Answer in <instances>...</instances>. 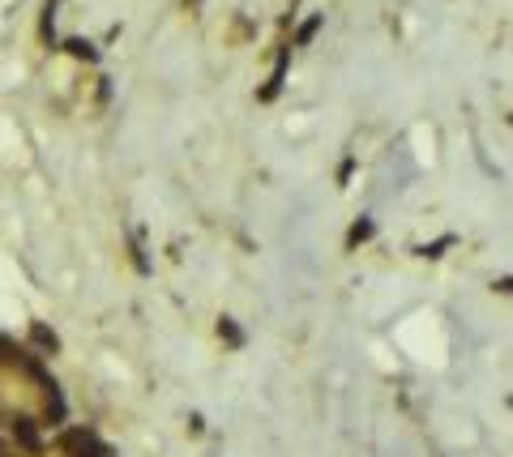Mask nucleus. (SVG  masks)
<instances>
[{"mask_svg": "<svg viewBox=\"0 0 513 457\" xmlns=\"http://www.w3.org/2000/svg\"><path fill=\"white\" fill-rule=\"evenodd\" d=\"M30 334H34V342H39V346H43V351H56V346H60V342H56V334H51V329H47V325H34V329H30Z\"/></svg>", "mask_w": 513, "mask_h": 457, "instance_id": "f03ea898", "label": "nucleus"}, {"mask_svg": "<svg viewBox=\"0 0 513 457\" xmlns=\"http://www.w3.org/2000/svg\"><path fill=\"white\" fill-rule=\"evenodd\" d=\"M77 453H81V457H111L107 449H103V445H98V441H94V432H90V436L77 445Z\"/></svg>", "mask_w": 513, "mask_h": 457, "instance_id": "7ed1b4c3", "label": "nucleus"}, {"mask_svg": "<svg viewBox=\"0 0 513 457\" xmlns=\"http://www.w3.org/2000/svg\"><path fill=\"white\" fill-rule=\"evenodd\" d=\"M13 436H17V441H21V449H30V453H39V449H43V445H39V432H34V423H30V419H17V423H13Z\"/></svg>", "mask_w": 513, "mask_h": 457, "instance_id": "f257e3e1", "label": "nucleus"}, {"mask_svg": "<svg viewBox=\"0 0 513 457\" xmlns=\"http://www.w3.org/2000/svg\"><path fill=\"white\" fill-rule=\"evenodd\" d=\"M368 231H372L368 222H360V227H351V244H360V240H368Z\"/></svg>", "mask_w": 513, "mask_h": 457, "instance_id": "0eeeda50", "label": "nucleus"}, {"mask_svg": "<svg viewBox=\"0 0 513 457\" xmlns=\"http://www.w3.org/2000/svg\"><path fill=\"white\" fill-rule=\"evenodd\" d=\"M64 47H68V51H73L77 60H94V47H90V43H81V38H68Z\"/></svg>", "mask_w": 513, "mask_h": 457, "instance_id": "20e7f679", "label": "nucleus"}, {"mask_svg": "<svg viewBox=\"0 0 513 457\" xmlns=\"http://www.w3.org/2000/svg\"><path fill=\"white\" fill-rule=\"evenodd\" d=\"M317 26H321V17H313V21H308V26H304V30H300V43H308V38H313V34H317Z\"/></svg>", "mask_w": 513, "mask_h": 457, "instance_id": "423d86ee", "label": "nucleus"}, {"mask_svg": "<svg viewBox=\"0 0 513 457\" xmlns=\"http://www.w3.org/2000/svg\"><path fill=\"white\" fill-rule=\"evenodd\" d=\"M218 334H227V342H235V346H240V329H235L231 321H223V325H218Z\"/></svg>", "mask_w": 513, "mask_h": 457, "instance_id": "39448f33", "label": "nucleus"}, {"mask_svg": "<svg viewBox=\"0 0 513 457\" xmlns=\"http://www.w3.org/2000/svg\"><path fill=\"white\" fill-rule=\"evenodd\" d=\"M497 287H501V291H513V278H505V282H497Z\"/></svg>", "mask_w": 513, "mask_h": 457, "instance_id": "6e6552de", "label": "nucleus"}]
</instances>
